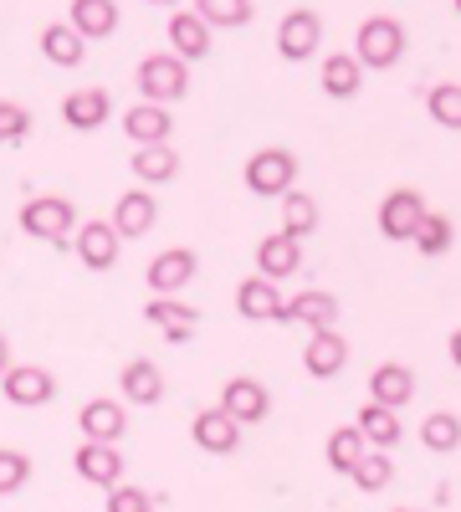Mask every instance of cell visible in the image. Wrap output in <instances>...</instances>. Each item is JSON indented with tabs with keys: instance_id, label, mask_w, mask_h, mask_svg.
Returning a JSON list of instances; mask_svg holds the SVG:
<instances>
[{
	"instance_id": "11",
	"label": "cell",
	"mask_w": 461,
	"mask_h": 512,
	"mask_svg": "<svg viewBox=\"0 0 461 512\" xmlns=\"http://www.w3.org/2000/svg\"><path fill=\"white\" fill-rule=\"evenodd\" d=\"M72 466H77L82 482H93V487H103V492L123 482V456H118L113 441H82V446L72 451Z\"/></svg>"
},
{
	"instance_id": "21",
	"label": "cell",
	"mask_w": 461,
	"mask_h": 512,
	"mask_svg": "<svg viewBox=\"0 0 461 512\" xmlns=\"http://www.w3.org/2000/svg\"><path fill=\"white\" fill-rule=\"evenodd\" d=\"M354 425H359V436L369 441V451H395L400 436H405L400 410H390V405H380V400H369V405L354 415Z\"/></svg>"
},
{
	"instance_id": "18",
	"label": "cell",
	"mask_w": 461,
	"mask_h": 512,
	"mask_svg": "<svg viewBox=\"0 0 461 512\" xmlns=\"http://www.w3.org/2000/svg\"><path fill=\"white\" fill-rule=\"evenodd\" d=\"M144 318L149 328H159L170 344H185V338L200 328V313L190 303H180V297H154V303H144Z\"/></svg>"
},
{
	"instance_id": "41",
	"label": "cell",
	"mask_w": 461,
	"mask_h": 512,
	"mask_svg": "<svg viewBox=\"0 0 461 512\" xmlns=\"http://www.w3.org/2000/svg\"><path fill=\"white\" fill-rule=\"evenodd\" d=\"M446 349H451V364H456V369H461V328H456V333H451V338H446Z\"/></svg>"
},
{
	"instance_id": "9",
	"label": "cell",
	"mask_w": 461,
	"mask_h": 512,
	"mask_svg": "<svg viewBox=\"0 0 461 512\" xmlns=\"http://www.w3.org/2000/svg\"><path fill=\"white\" fill-rule=\"evenodd\" d=\"M200 272V256L190 251V246H170V251H159L154 262H149V272H144V282L159 292V297H175L180 287H190V277Z\"/></svg>"
},
{
	"instance_id": "34",
	"label": "cell",
	"mask_w": 461,
	"mask_h": 512,
	"mask_svg": "<svg viewBox=\"0 0 461 512\" xmlns=\"http://www.w3.org/2000/svg\"><path fill=\"white\" fill-rule=\"evenodd\" d=\"M421 446L426 451H456L461 446V420L451 415V410H431L426 420H421Z\"/></svg>"
},
{
	"instance_id": "17",
	"label": "cell",
	"mask_w": 461,
	"mask_h": 512,
	"mask_svg": "<svg viewBox=\"0 0 461 512\" xmlns=\"http://www.w3.org/2000/svg\"><path fill=\"white\" fill-rule=\"evenodd\" d=\"M108 113H113V98H108L103 88H77V93L62 98V123L77 128V134H93V128H103Z\"/></svg>"
},
{
	"instance_id": "32",
	"label": "cell",
	"mask_w": 461,
	"mask_h": 512,
	"mask_svg": "<svg viewBox=\"0 0 461 512\" xmlns=\"http://www.w3.org/2000/svg\"><path fill=\"white\" fill-rule=\"evenodd\" d=\"M421 256H446L451 246H456V221L451 216H441V210H426V221H421V231H415V241H410Z\"/></svg>"
},
{
	"instance_id": "3",
	"label": "cell",
	"mask_w": 461,
	"mask_h": 512,
	"mask_svg": "<svg viewBox=\"0 0 461 512\" xmlns=\"http://www.w3.org/2000/svg\"><path fill=\"white\" fill-rule=\"evenodd\" d=\"M134 82H139L144 103H164V108H170V103H180L190 93V62L175 57V52H154V57L139 62Z\"/></svg>"
},
{
	"instance_id": "29",
	"label": "cell",
	"mask_w": 461,
	"mask_h": 512,
	"mask_svg": "<svg viewBox=\"0 0 461 512\" xmlns=\"http://www.w3.org/2000/svg\"><path fill=\"white\" fill-rule=\"evenodd\" d=\"M129 169H134L144 185H164V180H175V175H180V154H175L170 144H134Z\"/></svg>"
},
{
	"instance_id": "20",
	"label": "cell",
	"mask_w": 461,
	"mask_h": 512,
	"mask_svg": "<svg viewBox=\"0 0 461 512\" xmlns=\"http://www.w3.org/2000/svg\"><path fill=\"white\" fill-rule=\"evenodd\" d=\"M298 267H303V241H292L287 231H272V236L257 241V272L262 277L282 282V277H292Z\"/></svg>"
},
{
	"instance_id": "19",
	"label": "cell",
	"mask_w": 461,
	"mask_h": 512,
	"mask_svg": "<svg viewBox=\"0 0 461 512\" xmlns=\"http://www.w3.org/2000/svg\"><path fill=\"white\" fill-rule=\"evenodd\" d=\"M77 431H82V441H113L118 446V436L129 431V415H123L118 400H88L77 410Z\"/></svg>"
},
{
	"instance_id": "26",
	"label": "cell",
	"mask_w": 461,
	"mask_h": 512,
	"mask_svg": "<svg viewBox=\"0 0 461 512\" xmlns=\"http://www.w3.org/2000/svg\"><path fill=\"white\" fill-rule=\"evenodd\" d=\"M369 400H380V405H390V410H400V405H410L415 400V374H410V364H380L369 374Z\"/></svg>"
},
{
	"instance_id": "5",
	"label": "cell",
	"mask_w": 461,
	"mask_h": 512,
	"mask_svg": "<svg viewBox=\"0 0 461 512\" xmlns=\"http://www.w3.org/2000/svg\"><path fill=\"white\" fill-rule=\"evenodd\" d=\"M426 195L421 190H410V185H400V190H390L385 200H380V236L385 241H415V231H421V221H426Z\"/></svg>"
},
{
	"instance_id": "12",
	"label": "cell",
	"mask_w": 461,
	"mask_h": 512,
	"mask_svg": "<svg viewBox=\"0 0 461 512\" xmlns=\"http://www.w3.org/2000/svg\"><path fill=\"white\" fill-rule=\"evenodd\" d=\"M0 390H6L11 405L31 410V405H47L57 395V379H52V369H41V364H11L6 379H0Z\"/></svg>"
},
{
	"instance_id": "37",
	"label": "cell",
	"mask_w": 461,
	"mask_h": 512,
	"mask_svg": "<svg viewBox=\"0 0 461 512\" xmlns=\"http://www.w3.org/2000/svg\"><path fill=\"white\" fill-rule=\"evenodd\" d=\"M31 482V456L26 451H11V446H0V497H11Z\"/></svg>"
},
{
	"instance_id": "42",
	"label": "cell",
	"mask_w": 461,
	"mask_h": 512,
	"mask_svg": "<svg viewBox=\"0 0 461 512\" xmlns=\"http://www.w3.org/2000/svg\"><path fill=\"white\" fill-rule=\"evenodd\" d=\"M149 6H180V0H149Z\"/></svg>"
},
{
	"instance_id": "33",
	"label": "cell",
	"mask_w": 461,
	"mask_h": 512,
	"mask_svg": "<svg viewBox=\"0 0 461 512\" xmlns=\"http://www.w3.org/2000/svg\"><path fill=\"white\" fill-rule=\"evenodd\" d=\"M354 487L359 492H385L390 482H395V461H390V451H364L359 461H354Z\"/></svg>"
},
{
	"instance_id": "44",
	"label": "cell",
	"mask_w": 461,
	"mask_h": 512,
	"mask_svg": "<svg viewBox=\"0 0 461 512\" xmlns=\"http://www.w3.org/2000/svg\"><path fill=\"white\" fill-rule=\"evenodd\" d=\"M451 6H456V16H461V0H451Z\"/></svg>"
},
{
	"instance_id": "4",
	"label": "cell",
	"mask_w": 461,
	"mask_h": 512,
	"mask_svg": "<svg viewBox=\"0 0 461 512\" xmlns=\"http://www.w3.org/2000/svg\"><path fill=\"white\" fill-rule=\"evenodd\" d=\"M241 175H246V190L251 195H287V190H298V154H292V149H257V154H251L246 159V169H241Z\"/></svg>"
},
{
	"instance_id": "30",
	"label": "cell",
	"mask_w": 461,
	"mask_h": 512,
	"mask_svg": "<svg viewBox=\"0 0 461 512\" xmlns=\"http://www.w3.org/2000/svg\"><path fill=\"white\" fill-rule=\"evenodd\" d=\"M277 231H287L292 241H308L318 231V200L303 195V190H287L282 195V226Z\"/></svg>"
},
{
	"instance_id": "28",
	"label": "cell",
	"mask_w": 461,
	"mask_h": 512,
	"mask_svg": "<svg viewBox=\"0 0 461 512\" xmlns=\"http://www.w3.org/2000/svg\"><path fill=\"white\" fill-rule=\"evenodd\" d=\"M41 52H47V62H57V67H77L82 57H88V36H82L72 21H52L47 31H41Z\"/></svg>"
},
{
	"instance_id": "39",
	"label": "cell",
	"mask_w": 461,
	"mask_h": 512,
	"mask_svg": "<svg viewBox=\"0 0 461 512\" xmlns=\"http://www.w3.org/2000/svg\"><path fill=\"white\" fill-rule=\"evenodd\" d=\"M108 512H154V497L144 487L118 482V487H108Z\"/></svg>"
},
{
	"instance_id": "7",
	"label": "cell",
	"mask_w": 461,
	"mask_h": 512,
	"mask_svg": "<svg viewBox=\"0 0 461 512\" xmlns=\"http://www.w3.org/2000/svg\"><path fill=\"white\" fill-rule=\"evenodd\" d=\"M282 308H287V292L272 277L251 272V277L236 282V313L241 318H251V323H282Z\"/></svg>"
},
{
	"instance_id": "16",
	"label": "cell",
	"mask_w": 461,
	"mask_h": 512,
	"mask_svg": "<svg viewBox=\"0 0 461 512\" xmlns=\"http://www.w3.org/2000/svg\"><path fill=\"white\" fill-rule=\"evenodd\" d=\"M123 134L134 144H170L175 118L164 103H134V108H123Z\"/></svg>"
},
{
	"instance_id": "8",
	"label": "cell",
	"mask_w": 461,
	"mask_h": 512,
	"mask_svg": "<svg viewBox=\"0 0 461 512\" xmlns=\"http://www.w3.org/2000/svg\"><path fill=\"white\" fill-rule=\"evenodd\" d=\"M221 410L236 420V425H257L272 415V395H267V384L262 379H251V374H236L221 384Z\"/></svg>"
},
{
	"instance_id": "2",
	"label": "cell",
	"mask_w": 461,
	"mask_h": 512,
	"mask_svg": "<svg viewBox=\"0 0 461 512\" xmlns=\"http://www.w3.org/2000/svg\"><path fill=\"white\" fill-rule=\"evenodd\" d=\"M21 231L36 236V241H52V246H67L77 236V205L67 195H31L21 205Z\"/></svg>"
},
{
	"instance_id": "38",
	"label": "cell",
	"mask_w": 461,
	"mask_h": 512,
	"mask_svg": "<svg viewBox=\"0 0 461 512\" xmlns=\"http://www.w3.org/2000/svg\"><path fill=\"white\" fill-rule=\"evenodd\" d=\"M31 134V113L11 98H0V144H21Z\"/></svg>"
},
{
	"instance_id": "6",
	"label": "cell",
	"mask_w": 461,
	"mask_h": 512,
	"mask_svg": "<svg viewBox=\"0 0 461 512\" xmlns=\"http://www.w3.org/2000/svg\"><path fill=\"white\" fill-rule=\"evenodd\" d=\"M318 47H323V16L308 11V6H292V11L277 21V52H282L287 62H308Z\"/></svg>"
},
{
	"instance_id": "15",
	"label": "cell",
	"mask_w": 461,
	"mask_h": 512,
	"mask_svg": "<svg viewBox=\"0 0 461 512\" xmlns=\"http://www.w3.org/2000/svg\"><path fill=\"white\" fill-rule=\"evenodd\" d=\"M108 221H113V231H118L123 241H134V236H149V231H154L159 205H154V195H149V190H123Z\"/></svg>"
},
{
	"instance_id": "23",
	"label": "cell",
	"mask_w": 461,
	"mask_h": 512,
	"mask_svg": "<svg viewBox=\"0 0 461 512\" xmlns=\"http://www.w3.org/2000/svg\"><path fill=\"white\" fill-rule=\"evenodd\" d=\"M318 82H323V93L328 98H354L359 88H364V67H359V57L354 52H328L323 62H318Z\"/></svg>"
},
{
	"instance_id": "25",
	"label": "cell",
	"mask_w": 461,
	"mask_h": 512,
	"mask_svg": "<svg viewBox=\"0 0 461 512\" xmlns=\"http://www.w3.org/2000/svg\"><path fill=\"white\" fill-rule=\"evenodd\" d=\"M118 390H123V400H134V405H159L164 400V374L149 359H129L123 374H118Z\"/></svg>"
},
{
	"instance_id": "22",
	"label": "cell",
	"mask_w": 461,
	"mask_h": 512,
	"mask_svg": "<svg viewBox=\"0 0 461 512\" xmlns=\"http://www.w3.org/2000/svg\"><path fill=\"white\" fill-rule=\"evenodd\" d=\"M282 323H303L308 333L313 328H333L339 323V297L333 292H292L287 308H282Z\"/></svg>"
},
{
	"instance_id": "13",
	"label": "cell",
	"mask_w": 461,
	"mask_h": 512,
	"mask_svg": "<svg viewBox=\"0 0 461 512\" xmlns=\"http://www.w3.org/2000/svg\"><path fill=\"white\" fill-rule=\"evenodd\" d=\"M190 441L200 451H211V456H231L241 446V425L221 410V405H205L195 420H190Z\"/></svg>"
},
{
	"instance_id": "40",
	"label": "cell",
	"mask_w": 461,
	"mask_h": 512,
	"mask_svg": "<svg viewBox=\"0 0 461 512\" xmlns=\"http://www.w3.org/2000/svg\"><path fill=\"white\" fill-rule=\"evenodd\" d=\"M6 369H11V338L0 333V379H6Z\"/></svg>"
},
{
	"instance_id": "36",
	"label": "cell",
	"mask_w": 461,
	"mask_h": 512,
	"mask_svg": "<svg viewBox=\"0 0 461 512\" xmlns=\"http://www.w3.org/2000/svg\"><path fill=\"white\" fill-rule=\"evenodd\" d=\"M426 108H431V118L441 128H456V134H461V82H441V88H431Z\"/></svg>"
},
{
	"instance_id": "10",
	"label": "cell",
	"mask_w": 461,
	"mask_h": 512,
	"mask_svg": "<svg viewBox=\"0 0 461 512\" xmlns=\"http://www.w3.org/2000/svg\"><path fill=\"white\" fill-rule=\"evenodd\" d=\"M118 241L123 236L113 231V221H82L77 236H72V251H77V262L88 272H108L118 262Z\"/></svg>"
},
{
	"instance_id": "24",
	"label": "cell",
	"mask_w": 461,
	"mask_h": 512,
	"mask_svg": "<svg viewBox=\"0 0 461 512\" xmlns=\"http://www.w3.org/2000/svg\"><path fill=\"white\" fill-rule=\"evenodd\" d=\"M211 41H216V31L205 26L195 11H175V16H170V52H175V57L200 62L205 52H211Z\"/></svg>"
},
{
	"instance_id": "14",
	"label": "cell",
	"mask_w": 461,
	"mask_h": 512,
	"mask_svg": "<svg viewBox=\"0 0 461 512\" xmlns=\"http://www.w3.org/2000/svg\"><path fill=\"white\" fill-rule=\"evenodd\" d=\"M344 364H349V338L339 328H313L308 344H303V369L313 379H333Z\"/></svg>"
},
{
	"instance_id": "43",
	"label": "cell",
	"mask_w": 461,
	"mask_h": 512,
	"mask_svg": "<svg viewBox=\"0 0 461 512\" xmlns=\"http://www.w3.org/2000/svg\"><path fill=\"white\" fill-rule=\"evenodd\" d=\"M395 512H426V507H395Z\"/></svg>"
},
{
	"instance_id": "27",
	"label": "cell",
	"mask_w": 461,
	"mask_h": 512,
	"mask_svg": "<svg viewBox=\"0 0 461 512\" xmlns=\"http://www.w3.org/2000/svg\"><path fill=\"white\" fill-rule=\"evenodd\" d=\"M67 21L88 36V41H103V36L118 31V0H72Z\"/></svg>"
},
{
	"instance_id": "35",
	"label": "cell",
	"mask_w": 461,
	"mask_h": 512,
	"mask_svg": "<svg viewBox=\"0 0 461 512\" xmlns=\"http://www.w3.org/2000/svg\"><path fill=\"white\" fill-rule=\"evenodd\" d=\"M195 16L211 26V31L216 26L231 31V26H246L251 21V0H195Z\"/></svg>"
},
{
	"instance_id": "1",
	"label": "cell",
	"mask_w": 461,
	"mask_h": 512,
	"mask_svg": "<svg viewBox=\"0 0 461 512\" xmlns=\"http://www.w3.org/2000/svg\"><path fill=\"white\" fill-rule=\"evenodd\" d=\"M354 57H359V67L390 72L405 57V26L395 16H364L354 31Z\"/></svg>"
},
{
	"instance_id": "31",
	"label": "cell",
	"mask_w": 461,
	"mask_h": 512,
	"mask_svg": "<svg viewBox=\"0 0 461 512\" xmlns=\"http://www.w3.org/2000/svg\"><path fill=\"white\" fill-rule=\"evenodd\" d=\"M369 451V441L359 436V425L349 420V425H339V431H328V446H323V456H328V466H333V472H339V477H349L354 472V461Z\"/></svg>"
}]
</instances>
